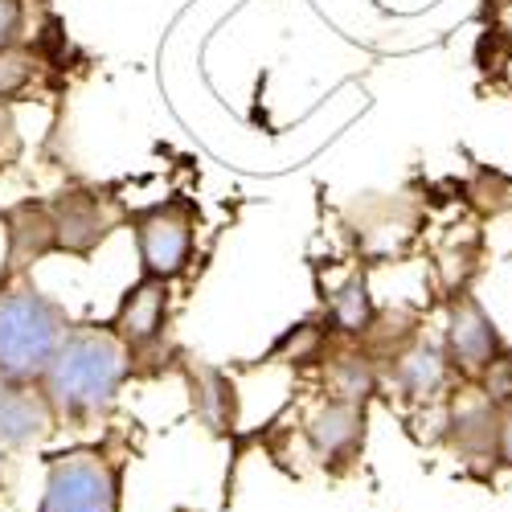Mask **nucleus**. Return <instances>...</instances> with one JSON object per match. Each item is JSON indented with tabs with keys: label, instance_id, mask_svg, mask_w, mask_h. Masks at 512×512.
<instances>
[{
	"label": "nucleus",
	"instance_id": "obj_11",
	"mask_svg": "<svg viewBox=\"0 0 512 512\" xmlns=\"http://www.w3.org/2000/svg\"><path fill=\"white\" fill-rule=\"evenodd\" d=\"M168 324V283L164 279H140L136 287L123 291V300L111 316V332L123 340L132 353L152 349L156 340L164 336Z\"/></svg>",
	"mask_w": 512,
	"mask_h": 512
},
{
	"label": "nucleus",
	"instance_id": "obj_10",
	"mask_svg": "<svg viewBox=\"0 0 512 512\" xmlns=\"http://www.w3.org/2000/svg\"><path fill=\"white\" fill-rule=\"evenodd\" d=\"M496 435H500V402H492L484 390L476 398H463L451 406L443 443L467 463V467H496Z\"/></svg>",
	"mask_w": 512,
	"mask_h": 512
},
{
	"label": "nucleus",
	"instance_id": "obj_8",
	"mask_svg": "<svg viewBox=\"0 0 512 512\" xmlns=\"http://www.w3.org/2000/svg\"><path fill=\"white\" fill-rule=\"evenodd\" d=\"M365 406L357 402H336L328 398L308 422H304V443H308V455L320 463V467H349L361 459V447H365Z\"/></svg>",
	"mask_w": 512,
	"mask_h": 512
},
{
	"label": "nucleus",
	"instance_id": "obj_5",
	"mask_svg": "<svg viewBox=\"0 0 512 512\" xmlns=\"http://www.w3.org/2000/svg\"><path fill=\"white\" fill-rule=\"evenodd\" d=\"M508 340L500 336L496 320L484 312V304L472 291H455L447 304V332H443V353L459 381H476L504 357Z\"/></svg>",
	"mask_w": 512,
	"mask_h": 512
},
{
	"label": "nucleus",
	"instance_id": "obj_17",
	"mask_svg": "<svg viewBox=\"0 0 512 512\" xmlns=\"http://www.w3.org/2000/svg\"><path fill=\"white\" fill-rule=\"evenodd\" d=\"M21 25H25L21 0H0V50L17 46V41H21Z\"/></svg>",
	"mask_w": 512,
	"mask_h": 512
},
{
	"label": "nucleus",
	"instance_id": "obj_7",
	"mask_svg": "<svg viewBox=\"0 0 512 512\" xmlns=\"http://www.w3.org/2000/svg\"><path fill=\"white\" fill-rule=\"evenodd\" d=\"M377 369H381V386H390L410 406L435 402L451 386V381H455V369H451L443 345L426 340L422 332L410 340L406 349H398L390 361H381Z\"/></svg>",
	"mask_w": 512,
	"mask_h": 512
},
{
	"label": "nucleus",
	"instance_id": "obj_6",
	"mask_svg": "<svg viewBox=\"0 0 512 512\" xmlns=\"http://www.w3.org/2000/svg\"><path fill=\"white\" fill-rule=\"evenodd\" d=\"M46 209L54 222V246L66 254H78V259L95 254L107 242V234L123 222L119 201L99 189H87V185L62 189L58 197L46 201Z\"/></svg>",
	"mask_w": 512,
	"mask_h": 512
},
{
	"label": "nucleus",
	"instance_id": "obj_19",
	"mask_svg": "<svg viewBox=\"0 0 512 512\" xmlns=\"http://www.w3.org/2000/svg\"><path fill=\"white\" fill-rule=\"evenodd\" d=\"M496 467L512 472V402L500 406V435H496Z\"/></svg>",
	"mask_w": 512,
	"mask_h": 512
},
{
	"label": "nucleus",
	"instance_id": "obj_4",
	"mask_svg": "<svg viewBox=\"0 0 512 512\" xmlns=\"http://www.w3.org/2000/svg\"><path fill=\"white\" fill-rule=\"evenodd\" d=\"M136 230V250H140V267L148 279L173 283L189 271L193 263V234H197V209L185 197L148 205L132 218Z\"/></svg>",
	"mask_w": 512,
	"mask_h": 512
},
{
	"label": "nucleus",
	"instance_id": "obj_15",
	"mask_svg": "<svg viewBox=\"0 0 512 512\" xmlns=\"http://www.w3.org/2000/svg\"><path fill=\"white\" fill-rule=\"evenodd\" d=\"M189 390H193V410L201 414V422L209 431H226V422L234 414V390L222 369L213 365H189Z\"/></svg>",
	"mask_w": 512,
	"mask_h": 512
},
{
	"label": "nucleus",
	"instance_id": "obj_1",
	"mask_svg": "<svg viewBox=\"0 0 512 512\" xmlns=\"http://www.w3.org/2000/svg\"><path fill=\"white\" fill-rule=\"evenodd\" d=\"M132 361L136 353L111 332V324H70L37 386L50 398L58 422L91 426L115 410L123 381L132 377Z\"/></svg>",
	"mask_w": 512,
	"mask_h": 512
},
{
	"label": "nucleus",
	"instance_id": "obj_20",
	"mask_svg": "<svg viewBox=\"0 0 512 512\" xmlns=\"http://www.w3.org/2000/svg\"><path fill=\"white\" fill-rule=\"evenodd\" d=\"M5 459H9V455H5V451H0V484H5Z\"/></svg>",
	"mask_w": 512,
	"mask_h": 512
},
{
	"label": "nucleus",
	"instance_id": "obj_13",
	"mask_svg": "<svg viewBox=\"0 0 512 512\" xmlns=\"http://www.w3.org/2000/svg\"><path fill=\"white\" fill-rule=\"evenodd\" d=\"M324 390L336 402H357L365 406L381 390V369L365 349H345L324 357Z\"/></svg>",
	"mask_w": 512,
	"mask_h": 512
},
{
	"label": "nucleus",
	"instance_id": "obj_2",
	"mask_svg": "<svg viewBox=\"0 0 512 512\" xmlns=\"http://www.w3.org/2000/svg\"><path fill=\"white\" fill-rule=\"evenodd\" d=\"M127 455L115 443H82L46 459L37 512H123Z\"/></svg>",
	"mask_w": 512,
	"mask_h": 512
},
{
	"label": "nucleus",
	"instance_id": "obj_14",
	"mask_svg": "<svg viewBox=\"0 0 512 512\" xmlns=\"http://www.w3.org/2000/svg\"><path fill=\"white\" fill-rule=\"evenodd\" d=\"M324 316H328V332H336V336L361 340V336L369 332L377 308H373V295H369V283H365L361 271L349 275L345 283L332 291V300H328V312H324Z\"/></svg>",
	"mask_w": 512,
	"mask_h": 512
},
{
	"label": "nucleus",
	"instance_id": "obj_3",
	"mask_svg": "<svg viewBox=\"0 0 512 512\" xmlns=\"http://www.w3.org/2000/svg\"><path fill=\"white\" fill-rule=\"evenodd\" d=\"M70 332V316L37 287L0 291V377L41 381L54 349Z\"/></svg>",
	"mask_w": 512,
	"mask_h": 512
},
{
	"label": "nucleus",
	"instance_id": "obj_18",
	"mask_svg": "<svg viewBox=\"0 0 512 512\" xmlns=\"http://www.w3.org/2000/svg\"><path fill=\"white\" fill-rule=\"evenodd\" d=\"M17 148H21V136H17L13 107H9V99H0V160H13Z\"/></svg>",
	"mask_w": 512,
	"mask_h": 512
},
{
	"label": "nucleus",
	"instance_id": "obj_16",
	"mask_svg": "<svg viewBox=\"0 0 512 512\" xmlns=\"http://www.w3.org/2000/svg\"><path fill=\"white\" fill-rule=\"evenodd\" d=\"M33 82V54L21 46H5L0 50V99L21 95Z\"/></svg>",
	"mask_w": 512,
	"mask_h": 512
},
{
	"label": "nucleus",
	"instance_id": "obj_12",
	"mask_svg": "<svg viewBox=\"0 0 512 512\" xmlns=\"http://www.w3.org/2000/svg\"><path fill=\"white\" fill-rule=\"evenodd\" d=\"M5 226H9V263L13 271L46 259V254H54V222H50V209L46 201H25L17 209L5 213Z\"/></svg>",
	"mask_w": 512,
	"mask_h": 512
},
{
	"label": "nucleus",
	"instance_id": "obj_9",
	"mask_svg": "<svg viewBox=\"0 0 512 512\" xmlns=\"http://www.w3.org/2000/svg\"><path fill=\"white\" fill-rule=\"evenodd\" d=\"M58 414L37 381L0 377V451H33L46 435H54Z\"/></svg>",
	"mask_w": 512,
	"mask_h": 512
}]
</instances>
